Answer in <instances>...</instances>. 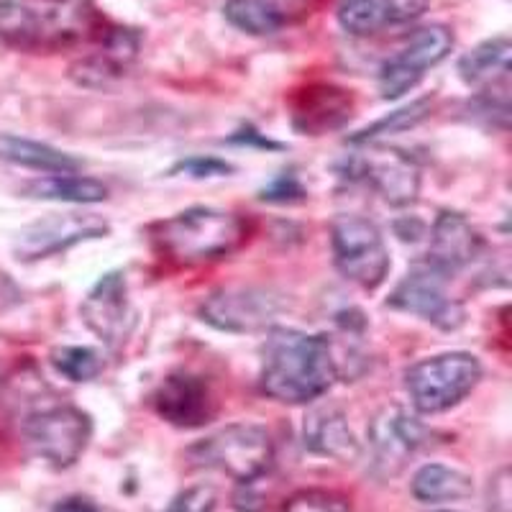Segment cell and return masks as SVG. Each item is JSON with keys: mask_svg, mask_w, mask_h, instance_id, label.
Segmentation results:
<instances>
[{"mask_svg": "<svg viewBox=\"0 0 512 512\" xmlns=\"http://www.w3.org/2000/svg\"><path fill=\"white\" fill-rule=\"evenodd\" d=\"M282 310L280 295L264 287H223L200 305V318L226 333H256L272 328Z\"/></svg>", "mask_w": 512, "mask_h": 512, "instance_id": "cell-10", "label": "cell"}, {"mask_svg": "<svg viewBox=\"0 0 512 512\" xmlns=\"http://www.w3.org/2000/svg\"><path fill=\"white\" fill-rule=\"evenodd\" d=\"M428 11V0H341L338 24L354 36H374L392 26L413 24Z\"/></svg>", "mask_w": 512, "mask_h": 512, "instance_id": "cell-17", "label": "cell"}, {"mask_svg": "<svg viewBox=\"0 0 512 512\" xmlns=\"http://www.w3.org/2000/svg\"><path fill=\"white\" fill-rule=\"evenodd\" d=\"M351 177L369 182L390 205H413L420 192V172L410 157L402 152H377L369 157L351 159Z\"/></svg>", "mask_w": 512, "mask_h": 512, "instance_id": "cell-16", "label": "cell"}, {"mask_svg": "<svg viewBox=\"0 0 512 512\" xmlns=\"http://www.w3.org/2000/svg\"><path fill=\"white\" fill-rule=\"evenodd\" d=\"M336 377V356L326 336L272 328L264 346V395L287 405H305L326 395Z\"/></svg>", "mask_w": 512, "mask_h": 512, "instance_id": "cell-2", "label": "cell"}, {"mask_svg": "<svg viewBox=\"0 0 512 512\" xmlns=\"http://www.w3.org/2000/svg\"><path fill=\"white\" fill-rule=\"evenodd\" d=\"M93 0H0V41L21 52H59L103 34Z\"/></svg>", "mask_w": 512, "mask_h": 512, "instance_id": "cell-1", "label": "cell"}, {"mask_svg": "<svg viewBox=\"0 0 512 512\" xmlns=\"http://www.w3.org/2000/svg\"><path fill=\"white\" fill-rule=\"evenodd\" d=\"M512 44L507 36L487 39L459 59V77L482 90H507L512 70Z\"/></svg>", "mask_w": 512, "mask_h": 512, "instance_id": "cell-21", "label": "cell"}, {"mask_svg": "<svg viewBox=\"0 0 512 512\" xmlns=\"http://www.w3.org/2000/svg\"><path fill=\"white\" fill-rule=\"evenodd\" d=\"M441 512H454V510H441Z\"/></svg>", "mask_w": 512, "mask_h": 512, "instance_id": "cell-35", "label": "cell"}, {"mask_svg": "<svg viewBox=\"0 0 512 512\" xmlns=\"http://www.w3.org/2000/svg\"><path fill=\"white\" fill-rule=\"evenodd\" d=\"M180 172L182 175L192 177V180H205V177L228 175V172H233V167L228 162H223V159H216V157H190L172 169V175H180Z\"/></svg>", "mask_w": 512, "mask_h": 512, "instance_id": "cell-30", "label": "cell"}, {"mask_svg": "<svg viewBox=\"0 0 512 512\" xmlns=\"http://www.w3.org/2000/svg\"><path fill=\"white\" fill-rule=\"evenodd\" d=\"M267 3L277 8L287 21H290V16H305L318 6V0H267Z\"/></svg>", "mask_w": 512, "mask_h": 512, "instance_id": "cell-33", "label": "cell"}, {"mask_svg": "<svg viewBox=\"0 0 512 512\" xmlns=\"http://www.w3.org/2000/svg\"><path fill=\"white\" fill-rule=\"evenodd\" d=\"M52 364L70 382H90L103 372V359L88 346H59L52 351Z\"/></svg>", "mask_w": 512, "mask_h": 512, "instance_id": "cell-27", "label": "cell"}, {"mask_svg": "<svg viewBox=\"0 0 512 512\" xmlns=\"http://www.w3.org/2000/svg\"><path fill=\"white\" fill-rule=\"evenodd\" d=\"M482 249V239L474 226L461 213L443 210L436 218L431 231V246H428V264L438 272L451 274L456 269L474 262V256Z\"/></svg>", "mask_w": 512, "mask_h": 512, "instance_id": "cell-18", "label": "cell"}, {"mask_svg": "<svg viewBox=\"0 0 512 512\" xmlns=\"http://www.w3.org/2000/svg\"><path fill=\"white\" fill-rule=\"evenodd\" d=\"M387 305L418 315L441 331H456L464 323V308L446 292V274L428 262L410 269L408 277L395 287Z\"/></svg>", "mask_w": 512, "mask_h": 512, "instance_id": "cell-12", "label": "cell"}, {"mask_svg": "<svg viewBox=\"0 0 512 512\" xmlns=\"http://www.w3.org/2000/svg\"><path fill=\"white\" fill-rule=\"evenodd\" d=\"M85 326L103 341L105 346H118L131 333L134 313L128 305L126 277L121 272H108L95 282L93 290L80 305Z\"/></svg>", "mask_w": 512, "mask_h": 512, "instance_id": "cell-15", "label": "cell"}, {"mask_svg": "<svg viewBox=\"0 0 512 512\" xmlns=\"http://www.w3.org/2000/svg\"><path fill=\"white\" fill-rule=\"evenodd\" d=\"M303 195L305 190L295 175H280L262 190V200H269V203H292V200H303Z\"/></svg>", "mask_w": 512, "mask_h": 512, "instance_id": "cell-31", "label": "cell"}, {"mask_svg": "<svg viewBox=\"0 0 512 512\" xmlns=\"http://www.w3.org/2000/svg\"><path fill=\"white\" fill-rule=\"evenodd\" d=\"M369 456L379 479H392L405 469L425 443V425L402 405H384L369 423Z\"/></svg>", "mask_w": 512, "mask_h": 512, "instance_id": "cell-8", "label": "cell"}, {"mask_svg": "<svg viewBox=\"0 0 512 512\" xmlns=\"http://www.w3.org/2000/svg\"><path fill=\"white\" fill-rule=\"evenodd\" d=\"M108 231L111 226L93 213H54L21 228L13 251L18 262H39L47 256L62 254L82 241L103 239Z\"/></svg>", "mask_w": 512, "mask_h": 512, "instance_id": "cell-11", "label": "cell"}, {"mask_svg": "<svg viewBox=\"0 0 512 512\" xmlns=\"http://www.w3.org/2000/svg\"><path fill=\"white\" fill-rule=\"evenodd\" d=\"M431 113V100H415V103L405 105L400 111L390 113V116L379 118L377 123H372L369 128H364L361 134H356L351 139V144H374V141L384 139V136L392 134H402V131H408V128L418 126L425 116Z\"/></svg>", "mask_w": 512, "mask_h": 512, "instance_id": "cell-26", "label": "cell"}, {"mask_svg": "<svg viewBox=\"0 0 512 512\" xmlns=\"http://www.w3.org/2000/svg\"><path fill=\"white\" fill-rule=\"evenodd\" d=\"M26 198L34 200H54V203L72 205H95L108 198V187L93 177L70 175H47L24 185Z\"/></svg>", "mask_w": 512, "mask_h": 512, "instance_id": "cell-23", "label": "cell"}, {"mask_svg": "<svg viewBox=\"0 0 512 512\" xmlns=\"http://www.w3.org/2000/svg\"><path fill=\"white\" fill-rule=\"evenodd\" d=\"M410 492H413L415 500L425 502V505L464 500V497L472 495V477L454 469V466L425 464L415 472Z\"/></svg>", "mask_w": 512, "mask_h": 512, "instance_id": "cell-24", "label": "cell"}, {"mask_svg": "<svg viewBox=\"0 0 512 512\" xmlns=\"http://www.w3.org/2000/svg\"><path fill=\"white\" fill-rule=\"evenodd\" d=\"M162 259L177 267H200L233 254L246 241L244 218L216 208H187L152 228Z\"/></svg>", "mask_w": 512, "mask_h": 512, "instance_id": "cell-3", "label": "cell"}, {"mask_svg": "<svg viewBox=\"0 0 512 512\" xmlns=\"http://www.w3.org/2000/svg\"><path fill=\"white\" fill-rule=\"evenodd\" d=\"M0 162L47 172V175H70V172L82 169V162L72 154L59 152L41 141L24 139V136L3 134V131H0Z\"/></svg>", "mask_w": 512, "mask_h": 512, "instance_id": "cell-22", "label": "cell"}, {"mask_svg": "<svg viewBox=\"0 0 512 512\" xmlns=\"http://www.w3.org/2000/svg\"><path fill=\"white\" fill-rule=\"evenodd\" d=\"M282 512H351V505L328 489H303L285 502Z\"/></svg>", "mask_w": 512, "mask_h": 512, "instance_id": "cell-28", "label": "cell"}, {"mask_svg": "<svg viewBox=\"0 0 512 512\" xmlns=\"http://www.w3.org/2000/svg\"><path fill=\"white\" fill-rule=\"evenodd\" d=\"M218 495L210 484H198L175 497L169 512H216Z\"/></svg>", "mask_w": 512, "mask_h": 512, "instance_id": "cell-29", "label": "cell"}, {"mask_svg": "<svg viewBox=\"0 0 512 512\" xmlns=\"http://www.w3.org/2000/svg\"><path fill=\"white\" fill-rule=\"evenodd\" d=\"M152 405L159 418L187 431L210 423L216 415V400L208 382L190 372L169 374L152 395Z\"/></svg>", "mask_w": 512, "mask_h": 512, "instance_id": "cell-14", "label": "cell"}, {"mask_svg": "<svg viewBox=\"0 0 512 512\" xmlns=\"http://www.w3.org/2000/svg\"><path fill=\"white\" fill-rule=\"evenodd\" d=\"M333 262L346 280L377 290L390 272V254L382 233L369 218L338 216L331 226Z\"/></svg>", "mask_w": 512, "mask_h": 512, "instance_id": "cell-6", "label": "cell"}, {"mask_svg": "<svg viewBox=\"0 0 512 512\" xmlns=\"http://www.w3.org/2000/svg\"><path fill=\"white\" fill-rule=\"evenodd\" d=\"M195 466L218 469L239 484L267 477L274 461V443L267 428L231 423L187 451Z\"/></svg>", "mask_w": 512, "mask_h": 512, "instance_id": "cell-4", "label": "cell"}, {"mask_svg": "<svg viewBox=\"0 0 512 512\" xmlns=\"http://www.w3.org/2000/svg\"><path fill=\"white\" fill-rule=\"evenodd\" d=\"M223 16L233 29L251 36H272L287 24V18L267 0H226Z\"/></svg>", "mask_w": 512, "mask_h": 512, "instance_id": "cell-25", "label": "cell"}, {"mask_svg": "<svg viewBox=\"0 0 512 512\" xmlns=\"http://www.w3.org/2000/svg\"><path fill=\"white\" fill-rule=\"evenodd\" d=\"M454 49V34L441 24L425 26L415 31L413 39L400 49L392 59H387L379 72V93L384 100H397L418 85L425 72L451 54Z\"/></svg>", "mask_w": 512, "mask_h": 512, "instance_id": "cell-9", "label": "cell"}, {"mask_svg": "<svg viewBox=\"0 0 512 512\" xmlns=\"http://www.w3.org/2000/svg\"><path fill=\"white\" fill-rule=\"evenodd\" d=\"M100 47L88 57L77 59L72 64V80L82 88H111L113 82L126 77L128 67L136 62L141 49V36L136 29L126 26H105L98 36Z\"/></svg>", "mask_w": 512, "mask_h": 512, "instance_id": "cell-13", "label": "cell"}, {"mask_svg": "<svg viewBox=\"0 0 512 512\" xmlns=\"http://www.w3.org/2000/svg\"><path fill=\"white\" fill-rule=\"evenodd\" d=\"M303 443L313 454L344 461V464L361 456V446L351 431L349 420L333 405H318L305 415Z\"/></svg>", "mask_w": 512, "mask_h": 512, "instance_id": "cell-20", "label": "cell"}, {"mask_svg": "<svg viewBox=\"0 0 512 512\" xmlns=\"http://www.w3.org/2000/svg\"><path fill=\"white\" fill-rule=\"evenodd\" d=\"M507 479H510V474H507V469H502L489 484V512H510V492H507L510 482Z\"/></svg>", "mask_w": 512, "mask_h": 512, "instance_id": "cell-32", "label": "cell"}, {"mask_svg": "<svg viewBox=\"0 0 512 512\" xmlns=\"http://www.w3.org/2000/svg\"><path fill=\"white\" fill-rule=\"evenodd\" d=\"M479 379H482V364L477 356L464 351L423 359L405 374L413 408L425 415L443 413L459 405L477 387Z\"/></svg>", "mask_w": 512, "mask_h": 512, "instance_id": "cell-5", "label": "cell"}, {"mask_svg": "<svg viewBox=\"0 0 512 512\" xmlns=\"http://www.w3.org/2000/svg\"><path fill=\"white\" fill-rule=\"evenodd\" d=\"M26 438L39 459L54 469H70L93 438V420L72 405L39 410L26 420Z\"/></svg>", "mask_w": 512, "mask_h": 512, "instance_id": "cell-7", "label": "cell"}, {"mask_svg": "<svg viewBox=\"0 0 512 512\" xmlns=\"http://www.w3.org/2000/svg\"><path fill=\"white\" fill-rule=\"evenodd\" d=\"M52 512H103L100 505H95L90 497H80V495H72V497H64L54 505Z\"/></svg>", "mask_w": 512, "mask_h": 512, "instance_id": "cell-34", "label": "cell"}, {"mask_svg": "<svg viewBox=\"0 0 512 512\" xmlns=\"http://www.w3.org/2000/svg\"><path fill=\"white\" fill-rule=\"evenodd\" d=\"M351 111H354V100L346 90L333 85H310L297 95L292 105V123L303 134L320 136L344 126L351 118Z\"/></svg>", "mask_w": 512, "mask_h": 512, "instance_id": "cell-19", "label": "cell"}]
</instances>
